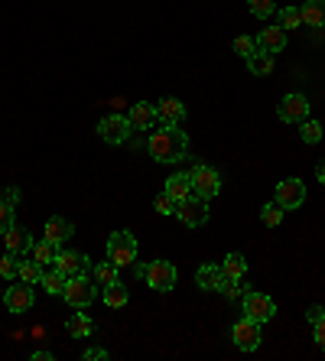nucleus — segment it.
<instances>
[{
    "label": "nucleus",
    "instance_id": "nucleus-20",
    "mask_svg": "<svg viewBox=\"0 0 325 361\" xmlns=\"http://www.w3.org/2000/svg\"><path fill=\"white\" fill-rule=\"evenodd\" d=\"M221 280H225V274H221V264H202L199 274H195V283L202 286V290H218L221 286Z\"/></svg>",
    "mask_w": 325,
    "mask_h": 361
},
{
    "label": "nucleus",
    "instance_id": "nucleus-21",
    "mask_svg": "<svg viewBox=\"0 0 325 361\" xmlns=\"http://www.w3.org/2000/svg\"><path fill=\"white\" fill-rule=\"evenodd\" d=\"M300 20L306 26H325V0H306L300 7Z\"/></svg>",
    "mask_w": 325,
    "mask_h": 361
},
{
    "label": "nucleus",
    "instance_id": "nucleus-35",
    "mask_svg": "<svg viewBox=\"0 0 325 361\" xmlns=\"http://www.w3.org/2000/svg\"><path fill=\"white\" fill-rule=\"evenodd\" d=\"M218 293H225L228 300H238V296H244L247 290H244V283L241 280H231V277H225L221 280V286H218Z\"/></svg>",
    "mask_w": 325,
    "mask_h": 361
},
{
    "label": "nucleus",
    "instance_id": "nucleus-26",
    "mask_svg": "<svg viewBox=\"0 0 325 361\" xmlns=\"http://www.w3.org/2000/svg\"><path fill=\"white\" fill-rule=\"evenodd\" d=\"M127 300H130V293H127V286L121 283V280H114L111 286H104V302H108L111 310H121V306H127Z\"/></svg>",
    "mask_w": 325,
    "mask_h": 361
},
{
    "label": "nucleus",
    "instance_id": "nucleus-25",
    "mask_svg": "<svg viewBox=\"0 0 325 361\" xmlns=\"http://www.w3.org/2000/svg\"><path fill=\"white\" fill-rule=\"evenodd\" d=\"M244 270H247V261H244V254H238V251H231L225 261H221V274L231 280H241Z\"/></svg>",
    "mask_w": 325,
    "mask_h": 361
},
{
    "label": "nucleus",
    "instance_id": "nucleus-27",
    "mask_svg": "<svg viewBox=\"0 0 325 361\" xmlns=\"http://www.w3.org/2000/svg\"><path fill=\"white\" fill-rule=\"evenodd\" d=\"M117 270H121V267H114V264H111V261H104V264H94V267H92V280L101 286V290H104V286H111V283H114V280H117Z\"/></svg>",
    "mask_w": 325,
    "mask_h": 361
},
{
    "label": "nucleus",
    "instance_id": "nucleus-40",
    "mask_svg": "<svg viewBox=\"0 0 325 361\" xmlns=\"http://www.w3.org/2000/svg\"><path fill=\"white\" fill-rule=\"evenodd\" d=\"M0 202H7V205H17V202H20V189H13V185H10V189H4V192H0Z\"/></svg>",
    "mask_w": 325,
    "mask_h": 361
},
{
    "label": "nucleus",
    "instance_id": "nucleus-19",
    "mask_svg": "<svg viewBox=\"0 0 325 361\" xmlns=\"http://www.w3.org/2000/svg\"><path fill=\"white\" fill-rule=\"evenodd\" d=\"M4 241H7V251H13V254H23V251H30L33 247V238H30V231L26 228H20V225H13L4 235Z\"/></svg>",
    "mask_w": 325,
    "mask_h": 361
},
{
    "label": "nucleus",
    "instance_id": "nucleus-43",
    "mask_svg": "<svg viewBox=\"0 0 325 361\" xmlns=\"http://www.w3.org/2000/svg\"><path fill=\"white\" fill-rule=\"evenodd\" d=\"M56 355L52 352H46V348H39V352H33V361H52Z\"/></svg>",
    "mask_w": 325,
    "mask_h": 361
},
{
    "label": "nucleus",
    "instance_id": "nucleus-12",
    "mask_svg": "<svg viewBox=\"0 0 325 361\" xmlns=\"http://www.w3.org/2000/svg\"><path fill=\"white\" fill-rule=\"evenodd\" d=\"M52 267H56L59 274H66V277H82V274L92 270V261H88L82 251H59Z\"/></svg>",
    "mask_w": 325,
    "mask_h": 361
},
{
    "label": "nucleus",
    "instance_id": "nucleus-38",
    "mask_svg": "<svg viewBox=\"0 0 325 361\" xmlns=\"http://www.w3.org/2000/svg\"><path fill=\"white\" fill-rule=\"evenodd\" d=\"M17 225V221H13V205H7V202H0V238L7 235L10 228Z\"/></svg>",
    "mask_w": 325,
    "mask_h": 361
},
{
    "label": "nucleus",
    "instance_id": "nucleus-10",
    "mask_svg": "<svg viewBox=\"0 0 325 361\" xmlns=\"http://www.w3.org/2000/svg\"><path fill=\"white\" fill-rule=\"evenodd\" d=\"M231 338H234V345H238L241 352H257L260 348V322L244 316L241 322H234Z\"/></svg>",
    "mask_w": 325,
    "mask_h": 361
},
{
    "label": "nucleus",
    "instance_id": "nucleus-29",
    "mask_svg": "<svg viewBox=\"0 0 325 361\" xmlns=\"http://www.w3.org/2000/svg\"><path fill=\"white\" fill-rule=\"evenodd\" d=\"M17 277L23 280V283H39L42 280V264L39 261H20V267H17Z\"/></svg>",
    "mask_w": 325,
    "mask_h": 361
},
{
    "label": "nucleus",
    "instance_id": "nucleus-36",
    "mask_svg": "<svg viewBox=\"0 0 325 361\" xmlns=\"http://www.w3.org/2000/svg\"><path fill=\"white\" fill-rule=\"evenodd\" d=\"M176 205H179V202H176L169 192H159L157 202H153V209H157L159 215H176Z\"/></svg>",
    "mask_w": 325,
    "mask_h": 361
},
{
    "label": "nucleus",
    "instance_id": "nucleus-7",
    "mask_svg": "<svg viewBox=\"0 0 325 361\" xmlns=\"http://www.w3.org/2000/svg\"><path fill=\"white\" fill-rule=\"evenodd\" d=\"M130 121L124 118V114H108V118L98 124V137L104 143H111V147H121V143H127V137H130Z\"/></svg>",
    "mask_w": 325,
    "mask_h": 361
},
{
    "label": "nucleus",
    "instance_id": "nucleus-8",
    "mask_svg": "<svg viewBox=\"0 0 325 361\" xmlns=\"http://www.w3.org/2000/svg\"><path fill=\"white\" fill-rule=\"evenodd\" d=\"M143 280H147V286L159 290V293H169L176 286V280H179V274H176V267L169 261H153V264H147Z\"/></svg>",
    "mask_w": 325,
    "mask_h": 361
},
{
    "label": "nucleus",
    "instance_id": "nucleus-11",
    "mask_svg": "<svg viewBox=\"0 0 325 361\" xmlns=\"http://www.w3.org/2000/svg\"><path fill=\"white\" fill-rule=\"evenodd\" d=\"M274 202H280L283 209H300L302 202H306V185L302 179H283V183H276V192H274Z\"/></svg>",
    "mask_w": 325,
    "mask_h": 361
},
{
    "label": "nucleus",
    "instance_id": "nucleus-33",
    "mask_svg": "<svg viewBox=\"0 0 325 361\" xmlns=\"http://www.w3.org/2000/svg\"><path fill=\"white\" fill-rule=\"evenodd\" d=\"M276 20H280V26H283V30H296V26L302 23V20H300V10H296V7L276 10Z\"/></svg>",
    "mask_w": 325,
    "mask_h": 361
},
{
    "label": "nucleus",
    "instance_id": "nucleus-3",
    "mask_svg": "<svg viewBox=\"0 0 325 361\" xmlns=\"http://www.w3.org/2000/svg\"><path fill=\"white\" fill-rule=\"evenodd\" d=\"M108 261L114 267H130L137 261V238L130 231H114L108 238Z\"/></svg>",
    "mask_w": 325,
    "mask_h": 361
},
{
    "label": "nucleus",
    "instance_id": "nucleus-4",
    "mask_svg": "<svg viewBox=\"0 0 325 361\" xmlns=\"http://www.w3.org/2000/svg\"><path fill=\"white\" fill-rule=\"evenodd\" d=\"M192 192L202 195L205 202L215 199L221 192V176L211 166H205V163H192Z\"/></svg>",
    "mask_w": 325,
    "mask_h": 361
},
{
    "label": "nucleus",
    "instance_id": "nucleus-37",
    "mask_svg": "<svg viewBox=\"0 0 325 361\" xmlns=\"http://www.w3.org/2000/svg\"><path fill=\"white\" fill-rule=\"evenodd\" d=\"M234 52L244 56V59H250V56L257 52V42L250 39V36H238V39H234Z\"/></svg>",
    "mask_w": 325,
    "mask_h": 361
},
{
    "label": "nucleus",
    "instance_id": "nucleus-32",
    "mask_svg": "<svg viewBox=\"0 0 325 361\" xmlns=\"http://www.w3.org/2000/svg\"><path fill=\"white\" fill-rule=\"evenodd\" d=\"M17 267H20V254H4L0 257V277L4 280H10V277H17Z\"/></svg>",
    "mask_w": 325,
    "mask_h": 361
},
{
    "label": "nucleus",
    "instance_id": "nucleus-28",
    "mask_svg": "<svg viewBox=\"0 0 325 361\" xmlns=\"http://www.w3.org/2000/svg\"><path fill=\"white\" fill-rule=\"evenodd\" d=\"M66 280H68L66 274H59V270L52 267L49 274H42L39 283H42V290H46L49 296H62V290H66Z\"/></svg>",
    "mask_w": 325,
    "mask_h": 361
},
{
    "label": "nucleus",
    "instance_id": "nucleus-18",
    "mask_svg": "<svg viewBox=\"0 0 325 361\" xmlns=\"http://www.w3.org/2000/svg\"><path fill=\"white\" fill-rule=\"evenodd\" d=\"M163 192H169L176 202L189 199V195H192V173H176V176H169Z\"/></svg>",
    "mask_w": 325,
    "mask_h": 361
},
{
    "label": "nucleus",
    "instance_id": "nucleus-31",
    "mask_svg": "<svg viewBox=\"0 0 325 361\" xmlns=\"http://www.w3.org/2000/svg\"><path fill=\"white\" fill-rule=\"evenodd\" d=\"M300 137H302V140H306V143H319V140H322V124H319V121H302V124H300Z\"/></svg>",
    "mask_w": 325,
    "mask_h": 361
},
{
    "label": "nucleus",
    "instance_id": "nucleus-24",
    "mask_svg": "<svg viewBox=\"0 0 325 361\" xmlns=\"http://www.w3.org/2000/svg\"><path fill=\"white\" fill-rule=\"evenodd\" d=\"M92 329H94V322L85 316V312H75V316H68V322H66V332L72 338H88L92 336Z\"/></svg>",
    "mask_w": 325,
    "mask_h": 361
},
{
    "label": "nucleus",
    "instance_id": "nucleus-6",
    "mask_svg": "<svg viewBox=\"0 0 325 361\" xmlns=\"http://www.w3.org/2000/svg\"><path fill=\"white\" fill-rule=\"evenodd\" d=\"M244 316H247V319H257L260 326H264V322H270L276 316V302L270 300L267 293L247 290V293H244Z\"/></svg>",
    "mask_w": 325,
    "mask_h": 361
},
{
    "label": "nucleus",
    "instance_id": "nucleus-42",
    "mask_svg": "<svg viewBox=\"0 0 325 361\" xmlns=\"http://www.w3.org/2000/svg\"><path fill=\"white\" fill-rule=\"evenodd\" d=\"M322 316H325L322 306H309V310H306V319H309V322H319Z\"/></svg>",
    "mask_w": 325,
    "mask_h": 361
},
{
    "label": "nucleus",
    "instance_id": "nucleus-22",
    "mask_svg": "<svg viewBox=\"0 0 325 361\" xmlns=\"http://www.w3.org/2000/svg\"><path fill=\"white\" fill-rule=\"evenodd\" d=\"M274 62H276V56L274 52H254L247 59V68H250V75H260V78H267L270 72H274Z\"/></svg>",
    "mask_w": 325,
    "mask_h": 361
},
{
    "label": "nucleus",
    "instance_id": "nucleus-17",
    "mask_svg": "<svg viewBox=\"0 0 325 361\" xmlns=\"http://www.w3.org/2000/svg\"><path fill=\"white\" fill-rule=\"evenodd\" d=\"M72 235H75V225L68 219H59V215H52V219L46 221V228H42V238H49V241H56V244L68 241Z\"/></svg>",
    "mask_w": 325,
    "mask_h": 361
},
{
    "label": "nucleus",
    "instance_id": "nucleus-34",
    "mask_svg": "<svg viewBox=\"0 0 325 361\" xmlns=\"http://www.w3.org/2000/svg\"><path fill=\"white\" fill-rule=\"evenodd\" d=\"M247 4H250V13H254V17H260V20H267V17H274V13H276L274 0H247Z\"/></svg>",
    "mask_w": 325,
    "mask_h": 361
},
{
    "label": "nucleus",
    "instance_id": "nucleus-44",
    "mask_svg": "<svg viewBox=\"0 0 325 361\" xmlns=\"http://www.w3.org/2000/svg\"><path fill=\"white\" fill-rule=\"evenodd\" d=\"M316 176H319V183H325V163H319L316 166Z\"/></svg>",
    "mask_w": 325,
    "mask_h": 361
},
{
    "label": "nucleus",
    "instance_id": "nucleus-13",
    "mask_svg": "<svg viewBox=\"0 0 325 361\" xmlns=\"http://www.w3.org/2000/svg\"><path fill=\"white\" fill-rule=\"evenodd\" d=\"M185 118V104L179 98H163L157 104V121L159 124H166V127H179Z\"/></svg>",
    "mask_w": 325,
    "mask_h": 361
},
{
    "label": "nucleus",
    "instance_id": "nucleus-45",
    "mask_svg": "<svg viewBox=\"0 0 325 361\" xmlns=\"http://www.w3.org/2000/svg\"><path fill=\"white\" fill-rule=\"evenodd\" d=\"M0 300H4V290H0Z\"/></svg>",
    "mask_w": 325,
    "mask_h": 361
},
{
    "label": "nucleus",
    "instance_id": "nucleus-15",
    "mask_svg": "<svg viewBox=\"0 0 325 361\" xmlns=\"http://www.w3.org/2000/svg\"><path fill=\"white\" fill-rule=\"evenodd\" d=\"M4 300H7L10 312H30L33 310V290H30V283H23V280H20L17 286H10Z\"/></svg>",
    "mask_w": 325,
    "mask_h": 361
},
{
    "label": "nucleus",
    "instance_id": "nucleus-41",
    "mask_svg": "<svg viewBox=\"0 0 325 361\" xmlns=\"http://www.w3.org/2000/svg\"><path fill=\"white\" fill-rule=\"evenodd\" d=\"M104 358H108L104 348H85V361H104Z\"/></svg>",
    "mask_w": 325,
    "mask_h": 361
},
{
    "label": "nucleus",
    "instance_id": "nucleus-9",
    "mask_svg": "<svg viewBox=\"0 0 325 361\" xmlns=\"http://www.w3.org/2000/svg\"><path fill=\"white\" fill-rule=\"evenodd\" d=\"M276 114H280V121H286V124H302V121L309 118V98L300 92L283 94V101L276 104Z\"/></svg>",
    "mask_w": 325,
    "mask_h": 361
},
{
    "label": "nucleus",
    "instance_id": "nucleus-14",
    "mask_svg": "<svg viewBox=\"0 0 325 361\" xmlns=\"http://www.w3.org/2000/svg\"><path fill=\"white\" fill-rule=\"evenodd\" d=\"M127 121H130L134 130H150V127L157 124V104H150V101H137V104H130Z\"/></svg>",
    "mask_w": 325,
    "mask_h": 361
},
{
    "label": "nucleus",
    "instance_id": "nucleus-30",
    "mask_svg": "<svg viewBox=\"0 0 325 361\" xmlns=\"http://www.w3.org/2000/svg\"><path fill=\"white\" fill-rule=\"evenodd\" d=\"M283 212H286V209L280 205V202H267V205L260 209V221H264L267 228H276L280 221H283Z\"/></svg>",
    "mask_w": 325,
    "mask_h": 361
},
{
    "label": "nucleus",
    "instance_id": "nucleus-5",
    "mask_svg": "<svg viewBox=\"0 0 325 361\" xmlns=\"http://www.w3.org/2000/svg\"><path fill=\"white\" fill-rule=\"evenodd\" d=\"M176 219L183 221V225H189V228L205 225V221H209V202L192 192L189 199H183L179 205H176Z\"/></svg>",
    "mask_w": 325,
    "mask_h": 361
},
{
    "label": "nucleus",
    "instance_id": "nucleus-1",
    "mask_svg": "<svg viewBox=\"0 0 325 361\" xmlns=\"http://www.w3.org/2000/svg\"><path fill=\"white\" fill-rule=\"evenodd\" d=\"M147 147H150V157L157 163H179L185 153H189V137H185V130H179V127L159 124V130H153Z\"/></svg>",
    "mask_w": 325,
    "mask_h": 361
},
{
    "label": "nucleus",
    "instance_id": "nucleus-39",
    "mask_svg": "<svg viewBox=\"0 0 325 361\" xmlns=\"http://www.w3.org/2000/svg\"><path fill=\"white\" fill-rule=\"evenodd\" d=\"M312 338H316V345L325 352V316L319 322H312Z\"/></svg>",
    "mask_w": 325,
    "mask_h": 361
},
{
    "label": "nucleus",
    "instance_id": "nucleus-2",
    "mask_svg": "<svg viewBox=\"0 0 325 361\" xmlns=\"http://www.w3.org/2000/svg\"><path fill=\"white\" fill-rule=\"evenodd\" d=\"M94 296H98V283L94 280H88L82 274V277H68L66 280V290H62V300L72 306V310H88L94 302Z\"/></svg>",
    "mask_w": 325,
    "mask_h": 361
},
{
    "label": "nucleus",
    "instance_id": "nucleus-16",
    "mask_svg": "<svg viewBox=\"0 0 325 361\" xmlns=\"http://www.w3.org/2000/svg\"><path fill=\"white\" fill-rule=\"evenodd\" d=\"M254 42H257L260 52H274L276 56V52H283V46H286V30L283 26H264Z\"/></svg>",
    "mask_w": 325,
    "mask_h": 361
},
{
    "label": "nucleus",
    "instance_id": "nucleus-23",
    "mask_svg": "<svg viewBox=\"0 0 325 361\" xmlns=\"http://www.w3.org/2000/svg\"><path fill=\"white\" fill-rule=\"evenodd\" d=\"M30 251H33V261H39L42 267H49V264H56V257H59V244L49 241V238H42V241H36Z\"/></svg>",
    "mask_w": 325,
    "mask_h": 361
}]
</instances>
